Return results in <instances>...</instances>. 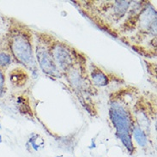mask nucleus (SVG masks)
Returning <instances> with one entry per match:
<instances>
[{"label":"nucleus","mask_w":157,"mask_h":157,"mask_svg":"<svg viewBox=\"0 0 157 157\" xmlns=\"http://www.w3.org/2000/svg\"><path fill=\"white\" fill-rule=\"evenodd\" d=\"M111 119L121 142L130 152H132L134 148L130 136V121L123 107L119 105H113L111 109Z\"/></svg>","instance_id":"f257e3e1"},{"label":"nucleus","mask_w":157,"mask_h":157,"mask_svg":"<svg viewBox=\"0 0 157 157\" xmlns=\"http://www.w3.org/2000/svg\"><path fill=\"white\" fill-rule=\"evenodd\" d=\"M13 54L22 64H29L32 60V48L29 41L22 36H16L10 44Z\"/></svg>","instance_id":"f03ea898"},{"label":"nucleus","mask_w":157,"mask_h":157,"mask_svg":"<svg viewBox=\"0 0 157 157\" xmlns=\"http://www.w3.org/2000/svg\"><path fill=\"white\" fill-rule=\"evenodd\" d=\"M37 57H38L39 62L40 64V67L43 69L44 72L52 73L54 71L53 63L47 52L39 49V52L37 51Z\"/></svg>","instance_id":"7ed1b4c3"},{"label":"nucleus","mask_w":157,"mask_h":157,"mask_svg":"<svg viewBox=\"0 0 157 157\" xmlns=\"http://www.w3.org/2000/svg\"><path fill=\"white\" fill-rule=\"evenodd\" d=\"M28 74L24 70L21 68H16L10 73V81L12 82L14 86L21 87L25 84L28 80Z\"/></svg>","instance_id":"20e7f679"},{"label":"nucleus","mask_w":157,"mask_h":157,"mask_svg":"<svg viewBox=\"0 0 157 157\" xmlns=\"http://www.w3.org/2000/svg\"><path fill=\"white\" fill-rule=\"evenodd\" d=\"M53 55H54V59L57 61V63L59 64L61 67L65 68L67 65H69V62L71 61V58L69 56L68 52H64V50L62 49V47H58V48L54 50Z\"/></svg>","instance_id":"39448f33"},{"label":"nucleus","mask_w":157,"mask_h":157,"mask_svg":"<svg viewBox=\"0 0 157 157\" xmlns=\"http://www.w3.org/2000/svg\"><path fill=\"white\" fill-rule=\"evenodd\" d=\"M92 79L97 86H106L107 84V77L101 71H96L92 73Z\"/></svg>","instance_id":"423d86ee"},{"label":"nucleus","mask_w":157,"mask_h":157,"mask_svg":"<svg viewBox=\"0 0 157 157\" xmlns=\"http://www.w3.org/2000/svg\"><path fill=\"white\" fill-rule=\"evenodd\" d=\"M133 135H134V138L136 139L137 142V144L142 146V147H144L145 145L147 144V138L146 136L144 133V132L141 130L139 127H135L133 130Z\"/></svg>","instance_id":"0eeeda50"},{"label":"nucleus","mask_w":157,"mask_h":157,"mask_svg":"<svg viewBox=\"0 0 157 157\" xmlns=\"http://www.w3.org/2000/svg\"><path fill=\"white\" fill-rule=\"evenodd\" d=\"M11 63V58L5 52H0V68H5Z\"/></svg>","instance_id":"6e6552de"},{"label":"nucleus","mask_w":157,"mask_h":157,"mask_svg":"<svg viewBox=\"0 0 157 157\" xmlns=\"http://www.w3.org/2000/svg\"><path fill=\"white\" fill-rule=\"evenodd\" d=\"M4 90V75L2 72V71H0V94H3Z\"/></svg>","instance_id":"1a4fd4ad"}]
</instances>
